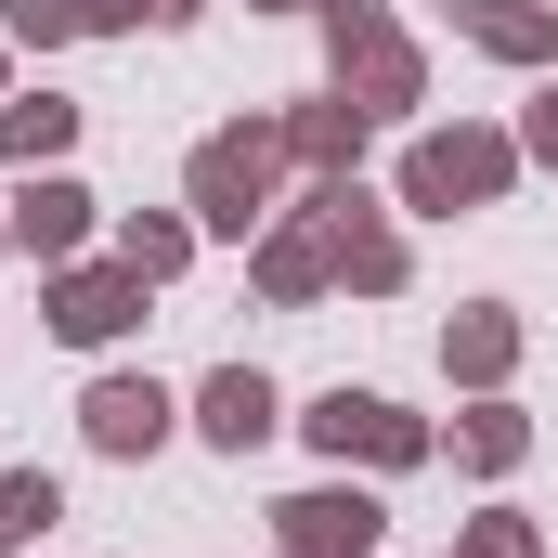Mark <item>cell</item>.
Returning <instances> with one entry per match:
<instances>
[{"label":"cell","instance_id":"cell-1","mask_svg":"<svg viewBox=\"0 0 558 558\" xmlns=\"http://www.w3.org/2000/svg\"><path fill=\"white\" fill-rule=\"evenodd\" d=\"M92 428H105V441H156V390H105Z\"/></svg>","mask_w":558,"mask_h":558}]
</instances>
